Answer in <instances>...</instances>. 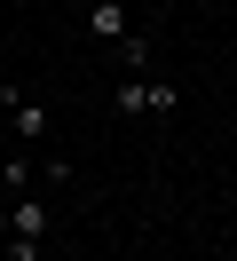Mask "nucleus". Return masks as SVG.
<instances>
[{
	"label": "nucleus",
	"mask_w": 237,
	"mask_h": 261,
	"mask_svg": "<svg viewBox=\"0 0 237 261\" xmlns=\"http://www.w3.org/2000/svg\"><path fill=\"white\" fill-rule=\"evenodd\" d=\"M229 190H237V166H229Z\"/></svg>",
	"instance_id": "obj_7"
},
{
	"label": "nucleus",
	"mask_w": 237,
	"mask_h": 261,
	"mask_svg": "<svg viewBox=\"0 0 237 261\" xmlns=\"http://www.w3.org/2000/svg\"><path fill=\"white\" fill-rule=\"evenodd\" d=\"M0 253H8V261H40V238H16V229H8V238H0Z\"/></svg>",
	"instance_id": "obj_5"
},
{
	"label": "nucleus",
	"mask_w": 237,
	"mask_h": 261,
	"mask_svg": "<svg viewBox=\"0 0 237 261\" xmlns=\"http://www.w3.org/2000/svg\"><path fill=\"white\" fill-rule=\"evenodd\" d=\"M0 111L16 119V135H24V143H40V135H47V111H40V103H32L16 80H0Z\"/></svg>",
	"instance_id": "obj_1"
},
{
	"label": "nucleus",
	"mask_w": 237,
	"mask_h": 261,
	"mask_svg": "<svg viewBox=\"0 0 237 261\" xmlns=\"http://www.w3.org/2000/svg\"><path fill=\"white\" fill-rule=\"evenodd\" d=\"M0 238H8V214H0Z\"/></svg>",
	"instance_id": "obj_6"
},
{
	"label": "nucleus",
	"mask_w": 237,
	"mask_h": 261,
	"mask_svg": "<svg viewBox=\"0 0 237 261\" xmlns=\"http://www.w3.org/2000/svg\"><path fill=\"white\" fill-rule=\"evenodd\" d=\"M87 32H103V40H126V8H119V0H95V8H87Z\"/></svg>",
	"instance_id": "obj_2"
},
{
	"label": "nucleus",
	"mask_w": 237,
	"mask_h": 261,
	"mask_svg": "<svg viewBox=\"0 0 237 261\" xmlns=\"http://www.w3.org/2000/svg\"><path fill=\"white\" fill-rule=\"evenodd\" d=\"M119 111H126V119L150 111V80H119Z\"/></svg>",
	"instance_id": "obj_4"
},
{
	"label": "nucleus",
	"mask_w": 237,
	"mask_h": 261,
	"mask_svg": "<svg viewBox=\"0 0 237 261\" xmlns=\"http://www.w3.org/2000/svg\"><path fill=\"white\" fill-rule=\"evenodd\" d=\"M8 229H16V238H47V206H40V198H16Z\"/></svg>",
	"instance_id": "obj_3"
}]
</instances>
